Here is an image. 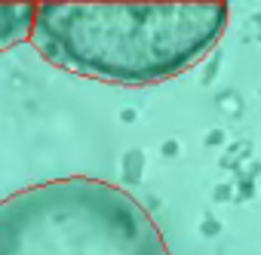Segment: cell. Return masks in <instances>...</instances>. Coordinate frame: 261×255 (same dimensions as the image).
Listing matches in <instances>:
<instances>
[{
    "mask_svg": "<svg viewBox=\"0 0 261 255\" xmlns=\"http://www.w3.org/2000/svg\"><path fill=\"white\" fill-rule=\"evenodd\" d=\"M0 255H169V246L129 191L71 175L0 200Z\"/></svg>",
    "mask_w": 261,
    "mask_h": 255,
    "instance_id": "7a4b0ae2",
    "label": "cell"
},
{
    "mask_svg": "<svg viewBox=\"0 0 261 255\" xmlns=\"http://www.w3.org/2000/svg\"><path fill=\"white\" fill-rule=\"evenodd\" d=\"M258 25H261V16H258Z\"/></svg>",
    "mask_w": 261,
    "mask_h": 255,
    "instance_id": "277c9868",
    "label": "cell"
},
{
    "mask_svg": "<svg viewBox=\"0 0 261 255\" xmlns=\"http://www.w3.org/2000/svg\"><path fill=\"white\" fill-rule=\"evenodd\" d=\"M224 28L227 4H37L28 40L77 77L148 86L197 65Z\"/></svg>",
    "mask_w": 261,
    "mask_h": 255,
    "instance_id": "6da1fadb",
    "label": "cell"
},
{
    "mask_svg": "<svg viewBox=\"0 0 261 255\" xmlns=\"http://www.w3.org/2000/svg\"><path fill=\"white\" fill-rule=\"evenodd\" d=\"M37 4H0V53L31 37Z\"/></svg>",
    "mask_w": 261,
    "mask_h": 255,
    "instance_id": "3957f363",
    "label": "cell"
}]
</instances>
